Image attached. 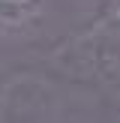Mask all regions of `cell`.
Instances as JSON below:
<instances>
[{
	"mask_svg": "<svg viewBox=\"0 0 120 123\" xmlns=\"http://www.w3.org/2000/svg\"><path fill=\"white\" fill-rule=\"evenodd\" d=\"M36 15V0H0V24H27Z\"/></svg>",
	"mask_w": 120,
	"mask_h": 123,
	"instance_id": "cell-1",
	"label": "cell"
}]
</instances>
